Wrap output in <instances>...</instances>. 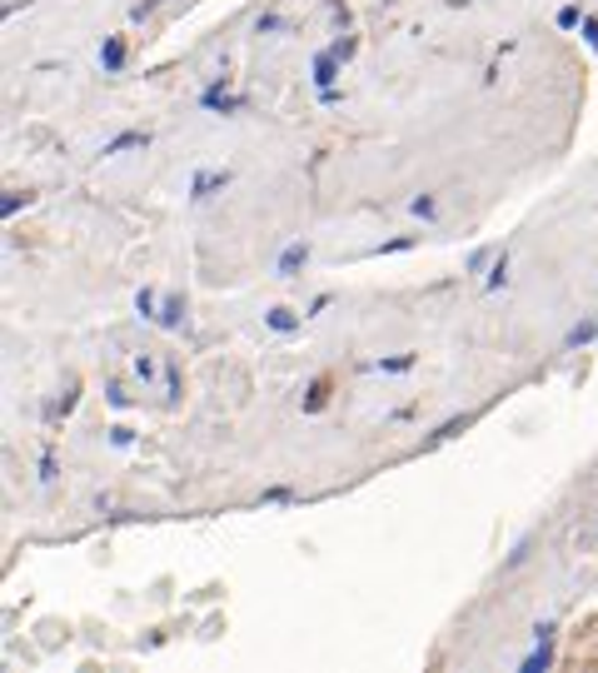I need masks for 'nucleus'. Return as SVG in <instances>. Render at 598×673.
<instances>
[{
  "instance_id": "nucleus-11",
  "label": "nucleus",
  "mask_w": 598,
  "mask_h": 673,
  "mask_svg": "<svg viewBox=\"0 0 598 673\" xmlns=\"http://www.w3.org/2000/svg\"><path fill=\"white\" fill-rule=\"evenodd\" d=\"M559 25H563V30H574V25H578V11H574V5H563V11H559Z\"/></svg>"
},
{
  "instance_id": "nucleus-12",
  "label": "nucleus",
  "mask_w": 598,
  "mask_h": 673,
  "mask_svg": "<svg viewBox=\"0 0 598 673\" xmlns=\"http://www.w3.org/2000/svg\"><path fill=\"white\" fill-rule=\"evenodd\" d=\"M414 215H435V195H419V200H414Z\"/></svg>"
},
{
  "instance_id": "nucleus-1",
  "label": "nucleus",
  "mask_w": 598,
  "mask_h": 673,
  "mask_svg": "<svg viewBox=\"0 0 598 673\" xmlns=\"http://www.w3.org/2000/svg\"><path fill=\"white\" fill-rule=\"evenodd\" d=\"M305 260H309V245H290L280 255V274H284V280H294V274L305 270Z\"/></svg>"
},
{
  "instance_id": "nucleus-3",
  "label": "nucleus",
  "mask_w": 598,
  "mask_h": 673,
  "mask_svg": "<svg viewBox=\"0 0 598 673\" xmlns=\"http://www.w3.org/2000/svg\"><path fill=\"white\" fill-rule=\"evenodd\" d=\"M100 65H106V71H120V65H125V46H120V40H106V46H100Z\"/></svg>"
},
{
  "instance_id": "nucleus-9",
  "label": "nucleus",
  "mask_w": 598,
  "mask_h": 673,
  "mask_svg": "<svg viewBox=\"0 0 598 673\" xmlns=\"http://www.w3.org/2000/svg\"><path fill=\"white\" fill-rule=\"evenodd\" d=\"M21 205H25V195H21V189H11V195H5V205H0V210H5V220H11Z\"/></svg>"
},
{
  "instance_id": "nucleus-6",
  "label": "nucleus",
  "mask_w": 598,
  "mask_h": 673,
  "mask_svg": "<svg viewBox=\"0 0 598 673\" xmlns=\"http://www.w3.org/2000/svg\"><path fill=\"white\" fill-rule=\"evenodd\" d=\"M180 315H185V299H164L160 325H164V330H180Z\"/></svg>"
},
{
  "instance_id": "nucleus-13",
  "label": "nucleus",
  "mask_w": 598,
  "mask_h": 673,
  "mask_svg": "<svg viewBox=\"0 0 598 673\" xmlns=\"http://www.w3.org/2000/svg\"><path fill=\"white\" fill-rule=\"evenodd\" d=\"M410 365H414V355H399V359H385L379 369H410Z\"/></svg>"
},
{
  "instance_id": "nucleus-4",
  "label": "nucleus",
  "mask_w": 598,
  "mask_h": 673,
  "mask_svg": "<svg viewBox=\"0 0 598 673\" xmlns=\"http://www.w3.org/2000/svg\"><path fill=\"white\" fill-rule=\"evenodd\" d=\"M145 140H150V135H145V131H130V135H115V140H110V145H106V155H120V150H135V145H145Z\"/></svg>"
},
{
  "instance_id": "nucleus-5",
  "label": "nucleus",
  "mask_w": 598,
  "mask_h": 673,
  "mask_svg": "<svg viewBox=\"0 0 598 673\" xmlns=\"http://www.w3.org/2000/svg\"><path fill=\"white\" fill-rule=\"evenodd\" d=\"M270 330H280V334L300 330V319H294V309H270Z\"/></svg>"
},
{
  "instance_id": "nucleus-7",
  "label": "nucleus",
  "mask_w": 598,
  "mask_h": 673,
  "mask_svg": "<svg viewBox=\"0 0 598 673\" xmlns=\"http://www.w3.org/2000/svg\"><path fill=\"white\" fill-rule=\"evenodd\" d=\"M220 185H230V175H199L195 180V195L205 200V195H210V189H220Z\"/></svg>"
},
{
  "instance_id": "nucleus-14",
  "label": "nucleus",
  "mask_w": 598,
  "mask_h": 673,
  "mask_svg": "<svg viewBox=\"0 0 598 673\" xmlns=\"http://www.w3.org/2000/svg\"><path fill=\"white\" fill-rule=\"evenodd\" d=\"M584 36H588V40H594V46H598V21H584Z\"/></svg>"
},
{
  "instance_id": "nucleus-2",
  "label": "nucleus",
  "mask_w": 598,
  "mask_h": 673,
  "mask_svg": "<svg viewBox=\"0 0 598 673\" xmlns=\"http://www.w3.org/2000/svg\"><path fill=\"white\" fill-rule=\"evenodd\" d=\"M315 81L325 85V90H334V81H340V56H334V50L315 60Z\"/></svg>"
},
{
  "instance_id": "nucleus-8",
  "label": "nucleus",
  "mask_w": 598,
  "mask_h": 673,
  "mask_svg": "<svg viewBox=\"0 0 598 673\" xmlns=\"http://www.w3.org/2000/svg\"><path fill=\"white\" fill-rule=\"evenodd\" d=\"M598 334V325H574V330H569V344H584V340H594Z\"/></svg>"
},
{
  "instance_id": "nucleus-10",
  "label": "nucleus",
  "mask_w": 598,
  "mask_h": 673,
  "mask_svg": "<svg viewBox=\"0 0 598 673\" xmlns=\"http://www.w3.org/2000/svg\"><path fill=\"white\" fill-rule=\"evenodd\" d=\"M504 274H509V255L499 265H493V274H489V290H499V284H504Z\"/></svg>"
}]
</instances>
